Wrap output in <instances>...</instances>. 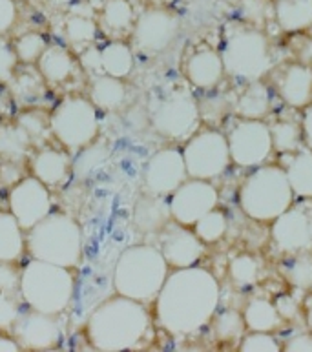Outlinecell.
<instances>
[{
  "mask_svg": "<svg viewBox=\"0 0 312 352\" xmlns=\"http://www.w3.org/2000/svg\"><path fill=\"white\" fill-rule=\"evenodd\" d=\"M219 298V283L207 268H175L155 298L159 325L174 336L196 334L212 321Z\"/></svg>",
  "mask_w": 312,
  "mask_h": 352,
  "instance_id": "1",
  "label": "cell"
},
{
  "mask_svg": "<svg viewBox=\"0 0 312 352\" xmlns=\"http://www.w3.org/2000/svg\"><path fill=\"white\" fill-rule=\"evenodd\" d=\"M10 210L13 214L22 230H30L43 221L52 210V197H49L48 186L33 177L22 179L11 188L10 194Z\"/></svg>",
  "mask_w": 312,
  "mask_h": 352,
  "instance_id": "15",
  "label": "cell"
},
{
  "mask_svg": "<svg viewBox=\"0 0 312 352\" xmlns=\"http://www.w3.org/2000/svg\"><path fill=\"white\" fill-rule=\"evenodd\" d=\"M24 250V236L19 221L13 214L0 212V261L13 263L22 256Z\"/></svg>",
  "mask_w": 312,
  "mask_h": 352,
  "instance_id": "29",
  "label": "cell"
},
{
  "mask_svg": "<svg viewBox=\"0 0 312 352\" xmlns=\"http://www.w3.org/2000/svg\"><path fill=\"white\" fill-rule=\"evenodd\" d=\"M228 228V219L227 214L219 208H212L210 212H207L205 216L199 217V219L194 223V232L196 236L201 239L203 243H217L219 239H223V236L227 234Z\"/></svg>",
  "mask_w": 312,
  "mask_h": 352,
  "instance_id": "36",
  "label": "cell"
},
{
  "mask_svg": "<svg viewBox=\"0 0 312 352\" xmlns=\"http://www.w3.org/2000/svg\"><path fill=\"white\" fill-rule=\"evenodd\" d=\"M16 64V53L15 50L0 41V82H8L13 79V72H15Z\"/></svg>",
  "mask_w": 312,
  "mask_h": 352,
  "instance_id": "45",
  "label": "cell"
},
{
  "mask_svg": "<svg viewBox=\"0 0 312 352\" xmlns=\"http://www.w3.org/2000/svg\"><path fill=\"white\" fill-rule=\"evenodd\" d=\"M243 320L247 331L250 332H274L283 325V320L274 303L263 298H254L247 303Z\"/></svg>",
  "mask_w": 312,
  "mask_h": 352,
  "instance_id": "27",
  "label": "cell"
},
{
  "mask_svg": "<svg viewBox=\"0 0 312 352\" xmlns=\"http://www.w3.org/2000/svg\"><path fill=\"white\" fill-rule=\"evenodd\" d=\"M274 16L283 32H305L312 28V0H276Z\"/></svg>",
  "mask_w": 312,
  "mask_h": 352,
  "instance_id": "23",
  "label": "cell"
},
{
  "mask_svg": "<svg viewBox=\"0 0 312 352\" xmlns=\"http://www.w3.org/2000/svg\"><path fill=\"white\" fill-rule=\"evenodd\" d=\"M19 289L30 309L60 314L74 300L75 279L69 268L33 259L22 270Z\"/></svg>",
  "mask_w": 312,
  "mask_h": 352,
  "instance_id": "5",
  "label": "cell"
},
{
  "mask_svg": "<svg viewBox=\"0 0 312 352\" xmlns=\"http://www.w3.org/2000/svg\"><path fill=\"white\" fill-rule=\"evenodd\" d=\"M199 104L194 95L185 88L170 89L157 99L150 110V119L155 132L168 139H185L190 137L199 126Z\"/></svg>",
  "mask_w": 312,
  "mask_h": 352,
  "instance_id": "10",
  "label": "cell"
},
{
  "mask_svg": "<svg viewBox=\"0 0 312 352\" xmlns=\"http://www.w3.org/2000/svg\"><path fill=\"white\" fill-rule=\"evenodd\" d=\"M32 144V137L27 135L19 124L0 128V155L10 161H16L26 155Z\"/></svg>",
  "mask_w": 312,
  "mask_h": 352,
  "instance_id": "37",
  "label": "cell"
},
{
  "mask_svg": "<svg viewBox=\"0 0 312 352\" xmlns=\"http://www.w3.org/2000/svg\"><path fill=\"white\" fill-rule=\"evenodd\" d=\"M80 64L82 68L91 75H102V60H101V47L88 46L85 52L80 53Z\"/></svg>",
  "mask_w": 312,
  "mask_h": 352,
  "instance_id": "46",
  "label": "cell"
},
{
  "mask_svg": "<svg viewBox=\"0 0 312 352\" xmlns=\"http://www.w3.org/2000/svg\"><path fill=\"white\" fill-rule=\"evenodd\" d=\"M179 33V19L172 11L152 8L139 16L133 26V43L141 52L161 53Z\"/></svg>",
  "mask_w": 312,
  "mask_h": 352,
  "instance_id": "16",
  "label": "cell"
},
{
  "mask_svg": "<svg viewBox=\"0 0 312 352\" xmlns=\"http://www.w3.org/2000/svg\"><path fill=\"white\" fill-rule=\"evenodd\" d=\"M19 318V305L13 294L0 292V329H10Z\"/></svg>",
  "mask_w": 312,
  "mask_h": 352,
  "instance_id": "44",
  "label": "cell"
},
{
  "mask_svg": "<svg viewBox=\"0 0 312 352\" xmlns=\"http://www.w3.org/2000/svg\"><path fill=\"white\" fill-rule=\"evenodd\" d=\"M144 188L154 195H172L188 179L183 152L177 148H163L155 152L144 168Z\"/></svg>",
  "mask_w": 312,
  "mask_h": 352,
  "instance_id": "14",
  "label": "cell"
},
{
  "mask_svg": "<svg viewBox=\"0 0 312 352\" xmlns=\"http://www.w3.org/2000/svg\"><path fill=\"white\" fill-rule=\"evenodd\" d=\"M281 274L285 279L300 290L312 289V254L298 252L296 256L289 261H283L281 265Z\"/></svg>",
  "mask_w": 312,
  "mask_h": 352,
  "instance_id": "32",
  "label": "cell"
},
{
  "mask_svg": "<svg viewBox=\"0 0 312 352\" xmlns=\"http://www.w3.org/2000/svg\"><path fill=\"white\" fill-rule=\"evenodd\" d=\"M86 2H88L90 6H102V4H104V0H86Z\"/></svg>",
  "mask_w": 312,
  "mask_h": 352,
  "instance_id": "54",
  "label": "cell"
},
{
  "mask_svg": "<svg viewBox=\"0 0 312 352\" xmlns=\"http://www.w3.org/2000/svg\"><path fill=\"white\" fill-rule=\"evenodd\" d=\"M261 263L260 259L252 254H239L230 261L228 276L236 289H250L258 283L260 279Z\"/></svg>",
  "mask_w": 312,
  "mask_h": 352,
  "instance_id": "31",
  "label": "cell"
},
{
  "mask_svg": "<svg viewBox=\"0 0 312 352\" xmlns=\"http://www.w3.org/2000/svg\"><path fill=\"white\" fill-rule=\"evenodd\" d=\"M91 102L106 111L119 110L126 100V88L121 79L111 75H96L90 89Z\"/></svg>",
  "mask_w": 312,
  "mask_h": 352,
  "instance_id": "28",
  "label": "cell"
},
{
  "mask_svg": "<svg viewBox=\"0 0 312 352\" xmlns=\"http://www.w3.org/2000/svg\"><path fill=\"white\" fill-rule=\"evenodd\" d=\"M272 146L281 153H292L302 148V126L292 121H276L270 124Z\"/></svg>",
  "mask_w": 312,
  "mask_h": 352,
  "instance_id": "35",
  "label": "cell"
},
{
  "mask_svg": "<svg viewBox=\"0 0 312 352\" xmlns=\"http://www.w3.org/2000/svg\"><path fill=\"white\" fill-rule=\"evenodd\" d=\"M69 168H71V163H69L68 155L58 150H53V148L41 150L32 163L33 175L38 181H43L46 186L63 183L64 179L68 177Z\"/></svg>",
  "mask_w": 312,
  "mask_h": 352,
  "instance_id": "24",
  "label": "cell"
},
{
  "mask_svg": "<svg viewBox=\"0 0 312 352\" xmlns=\"http://www.w3.org/2000/svg\"><path fill=\"white\" fill-rule=\"evenodd\" d=\"M185 75L192 86L199 89L216 88L225 77L221 55L210 47H203L192 53L185 64Z\"/></svg>",
  "mask_w": 312,
  "mask_h": 352,
  "instance_id": "19",
  "label": "cell"
},
{
  "mask_svg": "<svg viewBox=\"0 0 312 352\" xmlns=\"http://www.w3.org/2000/svg\"><path fill=\"white\" fill-rule=\"evenodd\" d=\"M0 351L16 352V351H21V345L16 343V340H11V338L0 336Z\"/></svg>",
  "mask_w": 312,
  "mask_h": 352,
  "instance_id": "52",
  "label": "cell"
},
{
  "mask_svg": "<svg viewBox=\"0 0 312 352\" xmlns=\"http://www.w3.org/2000/svg\"><path fill=\"white\" fill-rule=\"evenodd\" d=\"M227 141L230 159L243 168L261 166L274 152L270 126L260 119H239L228 132Z\"/></svg>",
  "mask_w": 312,
  "mask_h": 352,
  "instance_id": "11",
  "label": "cell"
},
{
  "mask_svg": "<svg viewBox=\"0 0 312 352\" xmlns=\"http://www.w3.org/2000/svg\"><path fill=\"white\" fill-rule=\"evenodd\" d=\"M305 318H307L309 331L312 332V298H309V301L305 303Z\"/></svg>",
  "mask_w": 312,
  "mask_h": 352,
  "instance_id": "53",
  "label": "cell"
},
{
  "mask_svg": "<svg viewBox=\"0 0 312 352\" xmlns=\"http://www.w3.org/2000/svg\"><path fill=\"white\" fill-rule=\"evenodd\" d=\"M16 21V6L13 0H0V35L11 30Z\"/></svg>",
  "mask_w": 312,
  "mask_h": 352,
  "instance_id": "49",
  "label": "cell"
},
{
  "mask_svg": "<svg viewBox=\"0 0 312 352\" xmlns=\"http://www.w3.org/2000/svg\"><path fill=\"white\" fill-rule=\"evenodd\" d=\"M148 329L150 314L143 303L117 294L91 312L86 336L97 351H130L143 342Z\"/></svg>",
  "mask_w": 312,
  "mask_h": 352,
  "instance_id": "2",
  "label": "cell"
},
{
  "mask_svg": "<svg viewBox=\"0 0 312 352\" xmlns=\"http://www.w3.org/2000/svg\"><path fill=\"white\" fill-rule=\"evenodd\" d=\"M205 243L196 236V232L188 230V226L179 223L166 225L159 232V250L166 259L168 267L186 268L197 265L203 256Z\"/></svg>",
  "mask_w": 312,
  "mask_h": 352,
  "instance_id": "18",
  "label": "cell"
},
{
  "mask_svg": "<svg viewBox=\"0 0 312 352\" xmlns=\"http://www.w3.org/2000/svg\"><path fill=\"white\" fill-rule=\"evenodd\" d=\"M221 58L225 74L247 85L261 80L272 69L269 38L256 26L234 30L225 43Z\"/></svg>",
  "mask_w": 312,
  "mask_h": 352,
  "instance_id": "7",
  "label": "cell"
},
{
  "mask_svg": "<svg viewBox=\"0 0 312 352\" xmlns=\"http://www.w3.org/2000/svg\"><path fill=\"white\" fill-rule=\"evenodd\" d=\"M280 95L285 104L302 110L312 102V68L305 64H291L280 79Z\"/></svg>",
  "mask_w": 312,
  "mask_h": 352,
  "instance_id": "20",
  "label": "cell"
},
{
  "mask_svg": "<svg viewBox=\"0 0 312 352\" xmlns=\"http://www.w3.org/2000/svg\"><path fill=\"white\" fill-rule=\"evenodd\" d=\"M287 155H289V161L283 170L291 183L292 192L303 199H312V150L300 148Z\"/></svg>",
  "mask_w": 312,
  "mask_h": 352,
  "instance_id": "22",
  "label": "cell"
},
{
  "mask_svg": "<svg viewBox=\"0 0 312 352\" xmlns=\"http://www.w3.org/2000/svg\"><path fill=\"white\" fill-rule=\"evenodd\" d=\"M16 124L27 133V135L33 139H38V137H43L44 132H46V128L49 126V121L46 119V116H43L41 111H26V113H22L19 117V121Z\"/></svg>",
  "mask_w": 312,
  "mask_h": 352,
  "instance_id": "42",
  "label": "cell"
},
{
  "mask_svg": "<svg viewBox=\"0 0 312 352\" xmlns=\"http://www.w3.org/2000/svg\"><path fill=\"white\" fill-rule=\"evenodd\" d=\"M37 66L41 75H43V79H46L48 82H53V85L64 82V80L69 79L71 74H74V58H71V53L66 47L58 46V44H55V46H46L43 55L38 57Z\"/></svg>",
  "mask_w": 312,
  "mask_h": 352,
  "instance_id": "26",
  "label": "cell"
},
{
  "mask_svg": "<svg viewBox=\"0 0 312 352\" xmlns=\"http://www.w3.org/2000/svg\"><path fill=\"white\" fill-rule=\"evenodd\" d=\"M276 309L280 312L281 320L283 321H294L300 316V301L291 294L280 296L278 300H276Z\"/></svg>",
  "mask_w": 312,
  "mask_h": 352,
  "instance_id": "47",
  "label": "cell"
},
{
  "mask_svg": "<svg viewBox=\"0 0 312 352\" xmlns=\"http://www.w3.org/2000/svg\"><path fill=\"white\" fill-rule=\"evenodd\" d=\"M239 11L245 21L252 22L254 26H263L270 13H274L272 0H241Z\"/></svg>",
  "mask_w": 312,
  "mask_h": 352,
  "instance_id": "41",
  "label": "cell"
},
{
  "mask_svg": "<svg viewBox=\"0 0 312 352\" xmlns=\"http://www.w3.org/2000/svg\"><path fill=\"white\" fill-rule=\"evenodd\" d=\"M217 203H219V194L210 181L190 177L172 194L168 205L175 223L183 226H194L199 217L216 208Z\"/></svg>",
  "mask_w": 312,
  "mask_h": 352,
  "instance_id": "12",
  "label": "cell"
},
{
  "mask_svg": "<svg viewBox=\"0 0 312 352\" xmlns=\"http://www.w3.org/2000/svg\"><path fill=\"white\" fill-rule=\"evenodd\" d=\"M102 74L122 79L133 68V53L124 43H110L101 50Z\"/></svg>",
  "mask_w": 312,
  "mask_h": 352,
  "instance_id": "30",
  "label": "cell"
},
{
  "mask_svg": "<svg viewBox=\"0 0 312 352\" xmlns=\"http://www.w3.org/2000/svg\"><path fill=\"white\" fill-rule=\"evenodd\" d=\"M168 263L157 247L135 245L126 248L113 268V289L119 296L148 303L155 300L164 279Z\"/></svg>",
  "mask_w": 312,
  "mask_h": 352,
  "instance_id": "3",
  "label": "cell"
},
{
  "mask_svg": "<svg viewBox=\"0 0 312 352\" xmlns=\"http://www.w3.org/2000/svg\"><path fill=\"white\" fill-rule=\"evenodd\" d=\"M66 38L75 46H88L97 35V24L88 13H74L66 19Z\"/></svg>",
  "mask_w": 312,
  "mask_h": 352,
  "instance_id": "38",
  "label": "cell"
},
{
  "mask_svg": "<svg viewBox=\"0 0 312 352\" xmlns=\"http://www.w3.org/2000/svg\"><path fill=\"white\" fill-rule=\"evenodd\" d=\"M247 332L243 314L238 310L228 309L223 310L221 314L216 316L214 320V334L219 342L223 343H236L241 342V338Z\"/></svg>",
  "mask_w": 312,
  "mask_h": 352,
  "instance_id": "34",
  "label": "cell"
},
{
  "mask_svg": "<svg viewBox=\"0 0 312 352\" xmlns=\"http://www.w3.org/2000/svg\"><path fill=\"white\" fill-rule=\"evenodd\" d=\"M172 221L170 205L163 195H141L133 208V223L143 234H159Z\"/></svg>",
  "mask_w": 312,
  "mask_h": 352,
  "instance_id": "21",
  "label": "cell"
},
{
  "mask_svg": "<svg viewBox=\"0 0 312 352\" xmlns=\"http://www.w3.org/2000/svg\"><path fill=\"white\" fill-rule=\"evenodd\" d=\"M21 281V276H16V270L8 261H0V292L13 294L16 285Z\"/></svg>",
  "mask_w": 312,
  "mask_h": 352,
  "instance_id": "48",
  "label": "cell"
},
{
  "mask_svg": "<svg viewBox=\"0 0 312 352\" xmlns=\"http://www.w3.org/2000/svg\"><path fill=\"white\" fill-rule=\"evenodd\" d=\"M27 248L33 259L74 268L82 258V230L79 223L69 216L48 214L30 228Z\"/></svg>",
  "mask_w": 312,
  "mask_h": 352,
  "instance_id": "6",
  "label": "cell"
},
{
  "mask_svg": "<svg viewBox=\"0 0 312 352\" xmlns=\"http://www.w3.org/2000/svg\"><path fill=\"white\" fill-rule=\"evenodd\" d=\"M294 203V192L283 166L261 164L239 188V208L258 223H272Z\"/></svg>",
  "mask_w": 312,
  "mask_h": 352,
  "instance_id": "4",
  "label": "cell"
},
{
  "mask_svg": "<svg viewBox=\"0 0 312 352\" xmlns=\"http://www.w3.org/2000/svg\"><path fill=\"white\" fill-rule=\"evenodd\" d=\"M106 159V150H102V148H88L82 155L79 157V161H77V164H75V172L80 175V177H85V175H88L93 168H97L99 164L102 163Z\"/></svg>",
  "mask_w": 312,
  "mask_h": 352,
  "instance_id": "43",
  "label": "cell"
},
{
  "mask_svg": "<svg viewBox=\"0 0 312 352\" xmlns=\"http://www.w3.org/2000/svg\"><path fill=\"white\" fill-rule=\"evenodd\" d=\"M46 41L41 33L30 32L24 33L19 41L15 43V53L16 58L22 60V63H37L38 57L43 55V52L46 50Z\"/></svg>",
  "mask_w": 312,
  "mask_h": 352,
  "instance_id": "39",
  "label": "cell"
},
{
  "mask_svg": "<svg viewBox=\"0 0 312 352\" xmlns=\"http://www.w3.org/2000/svg\"><path fill=\"white\" fill-rule=\"evenodd\" d=\"M283 351H291V352H298V351H312V332H303V334H294L283 343Z\"/></svg>",
  "mask_w": 312,
  "mask_h": 352,
  "instance_id": "50",
  "label": "cell"
},
{
  "mask_svg": "<svg viewBox=\"0 0 312 352\" xmlns=\"http://www.w3.org/2000/svg\"><path fill=\"white\" fill-rule=\"evenodd\" d=\"M270 89L261 82H250L247 88L241 91L236 102H234V111L239 119H260L263 121L265 117L270 113Z\"/></svg>",
  "mask_w": 312,
  "mask_h": 352,
  "instance_id": "25",
  "label": "cell"
},
{
  "mask_svg": "<svg viewBox=\"0 0 312 352\" xmlns=\"http://www.w3.org/2000/svg\"><path fill=\"white\" fill-rule=\"evenodd\" d=\"M13 332L21 349L49 351L60 343L64 331L58 314H46L32 309L26 314H19L13 323Z\"/></svg>",
  "mask_w": 312,
  "mask_h": 352,
  "instance_id": "17",
  "label": "cell"
},
{
  "mask_svg": "<svg viewBox=\"0 0 312 352\" xmlns=\"http://www.w3.org/2000/svg\"><path fill=\"white\" fill-rule=\"evenodd\" d=\"M302 132H303V139H305V144H307V148H311L312 150V106L311 104L305 108V113H303Z\"/></svg>",
  "mask_w": 312,
  "mask_h": 352,
  "instance_id": "51",
  "label": "cell"
},
{
  "mask_svg": "<svg viewBox=\"0 0 312 352\" xmlns=\"http://www.w3.org/2000/svg\"><path fill=\"white\" fill-rule=\"evenodd\" d=\"M270 237L276 247L285 254L312 250V203L294 205L272 221Z\"/></svg>",
  "mask_w": 312,
  "mask_h": 352,
  "instance_id": "13",
  "label": "cell"
},
{
  "mask_svg": "<svg viewBox=\"0 0 312 352\" xmlns=\"http://www.w3.org/2000/svg\"><path fill=\"white\" fill-rule=\"evenodd\" d=\"M49 128L69 150L88 146L99 132L96 106L80 97L63 100L49 117Z\"/></svg>",
  "mask_w": 312,
  "mask_h": 352,
  "instance_id": "9",
  "label": "cell"
},
{
  "mask_svg": "<svg viewBox=\"0 0 312 352\" xmlns=\"http://www.w3.org/2000/svg\"><path fill=\"white\" fill-rule=\"evenodd\" d=\"M133 22V8L128 0H104L101 24L108 32H126Z\"/></svg>",
  "mask_w": 312,
  "mask_h": 352,
  "instance_id": "33",
  "label": "cell"
},
{
  "mask_svg": "<svg viewBox=\"0 0 312 352\" xmlns=\"http://www.w3.org/2000/svg\"><path fill=\"white\" fill-rule=\"evenodd\" d=\"M239 351L243 352H278L281 351L280 342L272 336V332H250L241 338Z\"/></svg>",
  "mask_w": 312,
  "mask_h": 352,
  "instance_id": "40",
  "label": "cell"
},
{
  "mask_svg": "<svg viewBox=\"0 0 312 352\" xmlns=\"http://www.w3.org/2000/svg\"><path fill=\"white\" fill-rule=\"evenodd\" d=\"M181 152L188 177L205 181H212L225 174L232 161L227 135L212 128L192 133Z\"/></svg>",
  "mask_w": 312,
  "mask_h": 352,
  "instance_id": "8",
  "label": "cell"
}]
</instances>
